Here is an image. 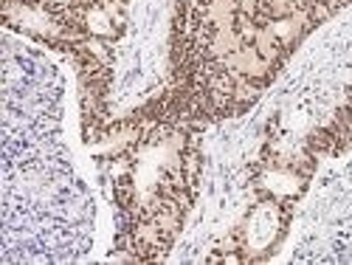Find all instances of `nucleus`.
<instances>
[{"label": "nucleus", "mask_w": 352, "mask_h": 265, "mask_svg": "<svg viewBox=\"0 0 352 265\" xmlns=\"http://www.w3.org/2000/svg\"><path fill=\"white\" fill-rule=\"evenodd\" d=\"M307 150L313 156H324V153H336V138H333V130L324 127V130H313L310 138H307Z\"/></svg>", "instance_id": "obj_1"}]
</instances>
